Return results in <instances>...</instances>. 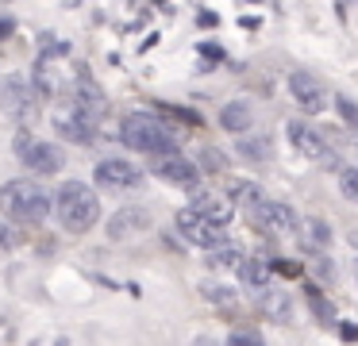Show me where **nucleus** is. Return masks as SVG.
<instances>
[{
	"mask_svg": "<svg viewBox=\"0 0 358 346\" xmlns=\"http://www.w3.org/2000/svg\"><path fill=\"white\" fill-rule=\"evenodd\" d=\"M55 215L70 235H85L101 223V200L85 181H66L55 192Z\"/></svg>",
	"mask_w": 358,
	"mask_h": 346,
	"instance_id": "nucleus-1",
	"label": "nucleus"
},
{
	"mask_svg": "<svg viewBox=\"0 0 358 346\" xmlns=\"http://www.w3.org/2000/svg\"><path fill=\"white\" fill-rule=\"evenodd\" d=\"M0 215L8 223H27V227H35V223H43L50 215V196L43 185L27 181V177H16V181H8L4 189H0Z\"/></svg>",
	"mask_w": 358,
	"mask_h": 346,
	"instance_id": "nucleus-2",
	"label": "nucleus"
},
{
	"mask_svg": "<svg viewBox=\"0 0 358 346\" xmlns=\"http://www.w3.org/2000/svg\"><path fill=\"white\" fill-rule=\"evenodd\" d=\"M120 138H124V146H131L135 154H155V158L178 150V143H173V131L166 127L162 120H155V115H143V112L127 115L124 127H120Z\"/></svg>",
	"mask_w": 358,
	"mask_h": 346,
	"instance_id": "nucleus-3",
	"label": "nucleus"
},
{
	"mask_svg": "<svg viewBox=\"0 0 358 346\" xmlns=\"http://www.w3.org/2000/svg\"><path fill=\"white\" fill-rule=\"evenodd\" d=\"M55 131L62 138H70V143H93V135H96V108H89V104H81L78 96L70 100V104H62V108H55Z\"/></svg>",
	"mask_w": 358,
	"mask_h": 346,
	"instance_id": "nucleus-4",
	"label": "nucleus"
},
{
	"mask_svg": "<svg viewBox=\"0 0 358 346\" xmlns=\"http://www.w3.org/2000/svg\"><path fill=\"white\" fill-rule=\"evenodd\" d=\"M247 212H250V223H255L258 231H266V235H285V231L296 227L293 208L281 204V200H266L262 192H255V196L247 200Z\"/></svg>",
	"mask_w": 358,
	"mask_h": 346,
	"instance_id": "nucleus-5",
	"label": "nucleus"
},
{
	"mask_svg": "<svg viewBox=\"0 0 358 346\" xmlns=\"http://www.w3.org/2000/svg\"><path fill=\"white\" fill-rule=\"evenodd\" d=\"M16 158L24 161L31 173H39V177L58 173V169L66 166L62 150H58L55 143H39V138H31L27 131H20V135H16Z\"/></svg>",
	"mask_w": 358,
	"mask_h": 346,
	"instance_id": "nucleus-6",
	"label": "nucleus"
},
{
	"mask_svg": "<svg viewBox=\"0 0 358 346\" xmlns=\"http://www.w3.org/2000/svg\"><path fill=\"white\" fill-rule=\"evenodd\" d=\"M0 108L12 115V120H31L35 108H39V89H35L31 81H24L20 73H12L8 81L0 85Z\"/></svg>",
	"mask_w": 358,
	"mask_h": 346,
	"instance_id": "nucleus-7",
	"label": "nucleus"
},
{
	"mask_svg": "<svg viewBox=\"0 0 358 346\" xmlns=\"http://www.w3.org/2000/svg\"><path fill=\"white\" fill-rule=\"evenodd\" d=\"M155 177H162L166 185H173V189H196L201 185V169L193 166V161L185 158V154H162V158H155Z\"/></svg>",
	"mask_w": 358,
	"mask_h": 346,
	"instance_id": "nucleus-8",
	"label": "nucleus"
},
{
	"mask_svg": "<svg viewBox=\"0 0 358 346\" xmlns=\"http://www.w3.org/2000/svg\"><path fill=\"white\" fill-rule=\"evenodd\" d=\"M178 231L193 246H204V250H216V246L224 243V227H220V223H212V219H204L201 212H193V208L178 212Z\"/></svg>",
	"mask_w": 358,
	"mask_h": 346,
	"instance_id": "nucleus-9",
	"label": "nucleus"
},
{
	"mask_svg": "<svg viewBox=\"0 0 358 346\" xmlns=\"http://www.w3.org/2000/svg\"><path fill=\"white\" fill-rule=\"evenodd\" d=\"M93 181L104 185V189H139L143 169L131 166V161H124V158H104V161H96Z\"/></svg>",
	"mask_w": 358,
	"mask_h": 346,
	"instance_id": "nucleus-10",
	"label": "nucleus"
},
{
	"mask_svg": "<svg viewBox=\"0 0 358 346\" xmlns=\"http://www.w3.org/2000/svg\"><path fill=\"white\" fill-rule=\"evenodd\" d=\"M289 143H293L296 154H304L308 161H331V143L316 131V123L293 120L289 123Z\"/></svg>",
	"mask_w": 358,
	"mask_h": 346,
	"instance_id": "nucleus-11",
	"label": "nucleus"
},
{
	"mask_svg": "<svg viewBox=\"0 0 358 346\" xmlns=\"http://www.w3.org/2000/svg\"><path fill=\"white\" fill-rule=\"evenodd\" d=\"M289 96H293L296 104L304 108V112H324V108H327V92H324V85H320L312 73H304V69L289 73Z\"/></svg>",
	"mask_w": 358,
	"mask_h": 346,
	"instance_id": "nucleus-12",
	"label": "nucleus"
},
{
	"mask_svg": "<svg viewBox=\"0 0 358 346\" xmlns=\"http://www.w3.org/2000/svg\"><path fill=\"white\" fill-rule=\"evenodd\" d=\"M193 212H201L204 219H212V223H220V227H227L231 223V215H235V200L231 196H224V192H193Z\"/></svg>",
	"mask_w": 358,
	"mask_h": 346,
	"instance_id": "nucleus-13",
	"label": "nucleus"
},
{
	"mask_svg": "<svg viewBox=\"0 0 358 346\" xmlns=\"http://www.w3.org/2000/svg\"><path fill=\"white\" fill-rule=\"evenodd\" d=\"M150 227V215L143 212V208H124V212H116L108 219V235L112 238H127L135 235V231H147Z\"/></svg>",
	"mask_w": 358,
	"mask_h": 346,
	"instance_id": "nucleus-14",
	"label": "nucleus"
},
{
	"mask_svg": "<svg viewBox=\"0 0 358 346\" xmlns=\"http://www.w3.org/2000/svg\"><path fill=\"white\" fill-rule=\"evenodd\" d=\"M296 235H301V246L308 254H320V250L331 246V231H327L324 219H301L296 223Z\"/></svg>",
	"mask_w": 358,
	"mask_h": 346,
	"instance_id": "nucleus-15",
	"label": "nucleus"
},
{
	"mask_svg": "<svg viewBox=\"0 0 358 346\" xmlns=\"http://www.w3.org/2000/svg\"><path fill=\"white\" fill-rule=\"evenodd\" d=\"M250 123H255V115H250V108L243 104V100H231V104L220 108V127L231 131V135H243Z\"/></svg>",
	"mask_w": 358,
	"mask_h": 346,
	"instance_id": "nucleus-16",
	"label": "nucleus"
},
{
	"mask_svg": "<svg viewBox=\"0 0 358 346\" xmlns=\"http://www.w3.org/2000/svg\"><path fill=\"white\" fill-rule=\"evenodd\" d=\"M239 277L247 289H266V281H270V266H266L262 258H247L239 261Z\"/></svg>",
	"mask_w": 358,
	"mask_h": 346,
	"instance_id": "nucleus-17",
	"label": "nucleus"
},
{
	"mask_svg": "<svg viewBox=\"0 0 358 346\" xmlns=\"http://www.w3.org/2000/svg\"><path fill=\"white\" fill-rule=\"evenodd\" d=\"M270 150H273V143H270V135H255V138H239V154L247 161H266L270 158Z\"/></svg>",
	"mask_w": 358,
	"mask_h": 346,
	"instance_id": "nucleus-18",
	"label": "nucleus"
},
{
	"mask_svg": "<svg viewBox=\"0 0 358 346\" xmlns=\"http://www.w3.org/2000/svg\"><path fill=\"white\" fill-rule=\"evenodd\" d=\"M262 312H266V319L285 323L289 319V296L285 292H262Z\"/></svg>",
	"mask_w": 358,
	"mask_h": 346,
	"instance_id": "nucleus-19",
	"label": "nucleus"
},
{
	"mask_svg": "<svg viewBox=\"0 0 358 346\" xmlns=\"http://www.w3.org/2000/svg\"><path fill=\"white\" fill-rule=\"evenodd\" d=\"M308 304H312V315H316L320 323H331L335 315H331V304H327V296L316 289V284H308Z\"/></svg>",
	"mask_w": 358,
	"mask_h": 346,
	"instance_id": "nucleus-20",
	"label": "nucleus"
},
{
	"mask_svg": "<svg viewBox=\"0 0 358 346\" xmlns=\"http://www.w3.org/2000/svg\"><path fill=\"white\" fill-rule=\"evenodd\" d=\"M339 192L358 204V166H343L339 169Z\"/></svg>",
	"mask_w": 358,
	"mask_h": 346,
	"instance_id": "nucleus-21",
	"label": "nucleus"
},
{
	"mask_svg": "<svg viewBox=\"0 0 358 346\" xmlns=\"http://www.w3.org/2000/svg\"><path fill=\"white\" fill-rule=\"evenodd\" d=\"M158 112L170 115V120L189 123V127H196V123H201V115H196V112H189V108H178V104H158Z\"/></svg>",
	"mask_w": 358,
	"mask_h": 346,
	"instance_id": "nucleus-22",
	"label": "nucleus"
},
{
	"mask_svg": "<svg viewBox=\"0 0 358 346\" xmlns=\"http://www.w3.org/2000/svg\"><path fill=\"white\" fill-rule=\"evenodd\" d=\"M335 108H339V115H343V120L350 123V127H358V108L350 104L347 96H339V100H335Z\"/></svg>",
	"mask_w": 358,
	"mask_h": 346,
	"instance_id": "nucleus-23",
	"label": "nucleus"
},
{
	"mask_svg": "<svg viewBox=\"0 0 358 346\" xmlns=\"http://www.w3.org/2000/svg\"><path fill=\"white\" fill-rule=\"evenodd\" d=\"M208 300H216V304H227V308H235V292L231 289H216V284H208Z\"/></svg>",
	"mask_w": 358,
	"mask_h": 346,
	"instance_id": "nucleus-24",
	"label": "nucleus"
},
{
	"mask_svg": "<svg viewBox=\"0 0 358 346\" xmlns=\"http://www.w3.org/2000/svg\"><path fill=\"white\" fill-rule=\"evenodd\" d=\"M227 346H262V338H258V335H247V331H239V335L227 338Z\"/></svg>",
	"mask_w": 358,
	"mask_h": 346,
	"instance_id": "nucleus-25",
	"label": "nucleus"
},
{
	"mask_svg": "<svg viewBox=\"0 0 358 346\" xmlns=\"http://www.w3.org/2000/svg\"><path fill=\"white\" fill-rule=\"evenodd\" d=\"M8 246H16V231L8 223H0V250H8Z\"/></svg>",
	"mask_w": 358,
	"mask_h": 346,
	"instance_id": "nucleus-26",
	"label": "nucleus"
},
{
	"mask_svg": "<svg viewBox=\"0 0 358 346\" xmlns=\"http://www.w3.org/2000/svg\"><path fill=\"white\" fill-rule=\"evenodd\" d=\"M343 338H347V343H355V338H358V323H343Z\"/></svg>",
	"mask_w": 358,
	"mask_h": 346,
	"instance_id": "nucleus-27",
	"label": "nucleus"
},
{
	"mask_svg": "<svg viewBox=\"0 0 358 346\" xmlns=\"http://www.w3.org/2000/svg\"><path fill=\"white\" fill-rule=\"evenodd\" d=\"M204 166H208V169H220V158H216V150H204Z\"/></svg>",
	"mask_w": 358,
	"mask_h": 346,
	"instance_id": "nucleus-28",
	"label": "nucleus"
},
{
	"mask_svg": "<svg viewBox=\"0 0 358 346\" xmlns=\"http://www.w3.org/2000/svg\"><path fill=\"white\" fill-rule=\"evenodd\" d=\"M12 35V20H0V38H8Z\"/></svg>",
	"mask_w": 358,
	"mask_h": 346,
	"instance_id": "nucleus-29",
	"label": "nucleus"
},
{
	"mask_svg": "<svg viewBox=\"0 0 358 346\" xmlns=\"http://www.w3.org/2000/svg\"><path fill=\"white\" fill-rule=\"evenodd\" d=\"M355 273H358V269H355Z\"/></svg>",
	"mask_w": 358,
	"mask_h": 346,
	"instance_id": "nucleus-30",
	"label": "nucleus"
}]
</instances>
